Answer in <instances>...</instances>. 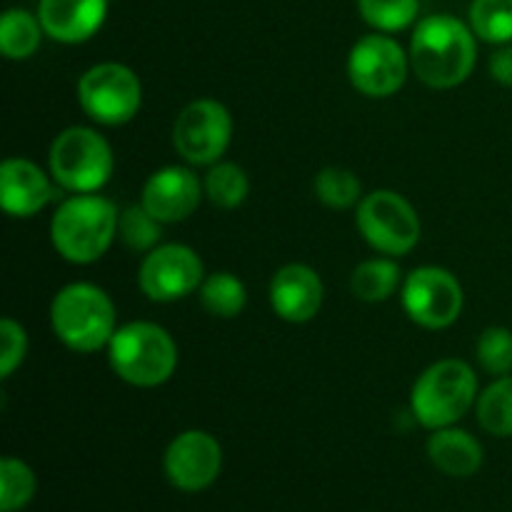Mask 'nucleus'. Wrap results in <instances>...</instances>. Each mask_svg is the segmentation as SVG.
<instances>
[{"instance_id":"obj_1","label":"nucleus","mask_w":512,"mask_h":512,"mask_svg":"<svg viewBox=\"0 0 512 512\" xmlns=\"http://www.w3.org/2000/svg\"><path fill=\"white\" fill-rule=\"evenodd\" d=\"M478 60V35L448 13L420 20L410 38V68L428 88L448 90L470 78Z\"/></svg>"},{"instance_id":"obj_2","label":"nucleus","mask_w":512,"mask_h":512,"mask_svg":"<svg viewBox=\"0 0 512 512\" xmlns=\"http://www.w3.org/2000/svg\"><path fill=\"white\" fill-rule=\"evenodd\" d=\"M120 213L108 198L95 193H75L63 200L50 220V240L63 260L90 265L103 258L118 235Z\"/></svg>"},{"instance_id":"obj_3","label":"nucleus","mask_w":512,"mask_h":512,"mask_svg":"<svg viewBox=\"0 0 512 512\" xmlns=\"http://www.w3.org/2000/svg\"><path fill=\"white\" fill-rule=\"evenodd\" d=\"M50 325L65 348L75 353H98L108 348L115 330V305L93 283H70L50 303Z\"/></svg>"},{"instance_id":"obj_4","label":"nucleus","mask_w":512,"mask_h":512,"mask_svg":"<svg viewBox=\"0 0 512 512\" xmlns=\"http://www.w3.org/2000/svg\"><path fill=\"white\" fill-rule=\"evenodd\" d=\"M113 373L135 388H158L178 368V345L165 328L145 320L125 323L108 343Z\"/></svg>"},{"instance_id":"obj_5","label":"nucleus","mask_w":512,"mask_h":512,"mask_svg":"<svg viewBox=\"0 0 512 512\" xmlns=\"http://www.w3.org/2000/svg\"><path fill=\"white\" fill-rule=\"evenodd\" d=\"M478 403V375L463 360L430 365L413 385L410 410L423 428L440 430L458 423Z\"/></svg>"},{"instance_id":"obj_6","label":"nucleus","mask_w":512,"mask_h":512,"mask_svg":"<svg viewBox=\"0 0 512 512\" xmlns=\"http://www.w3.org/2000/svg\"><path fill=\"white\" fill-rule=\"evenodd\" d=\"M50 175L68 193H98L115 168L108 140L93 128L73 125L55 135L50 145Z\"/></svg>"},{"instance_id":"obj_7","label":"nucleus","mask_w":512,"mask_h":512,"mask_svg":"<svg viewBox=\"0 0 512 512\" xmlns=\"http://www.w3.org/2000/svg\"><path fill=\"white\" fill-rule=\"evenodd\" d=\"M355 223L365 243L388 258L408 255L423 233L415 208L395 190H373L365 195L358 203Z\"/></svg>"},{"instance_id":"obj_8","label":"nucleus","mask_w":512,"mask_h":512,"mask_svg":"<svg viewBox=\"0 0 512 512\" xmlns=\"http://www.w3.org/2000/svg\"><path fill=\"white\" fill-rule=\"evenodd\" d=\"M78 103L100 125H125L143 105L140 78L123 63H98L78 83Z\"/></svg>"},{"instance_id":"obj_9","label":"nucleus","mask_w":512,"mask_h":512,"mask_svg":"<svg viewBox=\"0 0 512 512\" xmlns=\"http://www.w3.org/2000/svg\"><path fill=\"white\" fill-rule=\"evenodd\" d=\"M233 138V118L223 103L213 98L193 100L180 110L173 125V145L190 165H215Z\"/></svg>"},{"instance_id":"obj_10","label":"nucleus","mask_w":512,"mask_h":512,"mask_svg":"<svg viewBox=\"0 0 512 512\" xmlns=\"http://www.w3.org/2000/svg\"><path fill=\"white\" fill-rule=\"evenodd\" d=\"M410 53L385 33L363 35L348 55V78L368 98H390L408 80Z\"/></svg>"},{"instance_id":"obj_11","label":"nucleus","mask_w":512,"mask_h":512,"mask_svg":"<svg viewBox=\"0 0 512 512\" xmlns=\"http://www.w3.org/2000/svg\"><path fill=\"white\" fill-rule=\"evenodd\" d=\"M463 305V285L450 270L423 265L403 280V308L420 328H450L463 313Z\"/></svg>"},{"instance_id":"obj_12","label":"nucleus","mask_w":512,"mask_h":512,"mask_svg":"<svg viewBox=\"0 0 512 512\" xmlns=\"http://www.w3.org/2000/svg\"><path fill=\"white\" fill-rule=\"evenodd\" d=\"M205 268L193 248L180 243L158 245L143 258L138 270V285L153 303H175L200 290Z\"/></svg>"},{"instance_id":"obj_13","label":"nucleus","mask_w":512,"mask_h":512,"mask_svg":"<svg viewBox=\"0 0 512 512\" xmlns=\"http://www.w3.org/2000/svg\"><path fill=\"white\" fill-rule=\"evenodd\" d=\"M163 468L173 488L200 493L218 480L223 470V448L205 430H185L165 450Z\"/></svg>"},{"instance_id":"obj_14","label":"nucleus","mask_w":512,"mask_h":512,"mask_svg":"<svg viewBox=\"0 0 512 512\" xmlns=\"http://www.w3.org/2000/svg\"><path fill=\"white\" fill-rule=\"evenodd\" d=\"M205 188L198 175L183 165L160 168L145 180L140 205L160 223H180L198 210Z\"/></svg>"},{"instance_id":"obj_15","label":"nucleus","mask_w":512,"mask_h":512,"mask_svg":"<svg viewBox=\"0 0 512 512\" xmlns=\"http://www.w3.org/2000/svg\"><path fill=\"white\" fill-rule=\"evenodd\" d=\"M325 285L313 268L303 263L283 265L270 280V305L285 323H308L320 313Z\"/></svg>"},{"instance_id":"obj_16","label":"nucleus","mask_w":512,"mask_h":512,"mask_svg":"<svg viewBox=\"0 0 512 512\" xmlns=\"http://www.w3.org/2000/svg\"><path fill=\"white\" fill-rule=\"evenodd\" d=\"M53 198V185L43 168L28 158H8L0 165V203L13 218H33Z\"/></svg>"},{"instance_id":"obj_17","label":"nucleus","mask_w":512,"mask_h":512,"mask_svg":"<svg viewBox=\"0 0 512 512\" xmlns=\"http://www.w3.org/2000/svg\"><path fill=\"white\" fill-rule=\"evenodd\" d=\"M110 0H40L38 18L48 38L58 43H85L105 23Z\"/></svg>"},{"instance_id":"obj_18","label":"nucleus","mask_w":512,"mask_h":512,"mask_svg":"<svg viewBox=\"0 0 512 512\" xmlns=\"http://www.w3.org/2000/svg\"><path fill=\"white\" fill-rule=\"evenodd\" d=\"M428 458L440 473L450 478H470L483 468V445L475 435L460 428L433 430L428 440Z\"/></svg>"},{"instance_id":"obj_19","label":"nucleus","mask_w":512,"mask_h":512,"mask_svg":"<svg viewBox=\"0 0 512 512\" xmlns=\"http://www.w3.org/2000/svg\"><path fill=\"white\" fill-rule=\"evenodd\" d=\"M45 30L38 15L23 8L5 10L0 18V50L8 60H28L40 48Z\"/></svg>"},{"instance_id":"obj_20","label":"nucleus","mask_w":512,"mask_h":512,"mask_svg":"<svg viewBox=\"0 0 512 512\" xmlns=\"http://www.w3.org/2000/svg\"><path fill=\"white\" fill-rule=\"evenodd\" d=\"M400 268L393 258H373L360 263L350 275V290L365 303H383L400 288Z\"/></svg>"},{"instance_id":"obj_21","label":"nucleus","mask_w":512,"mask_h":512,"mask_svg":"<svg viewBox=\"0 0 512 512\" xmlns=\"http://www.w3.org/2000/svg\"><path fill=\"white\" fill-rule=\"evenodd\" d=\"M478 423L495 438H512V375L495 378L475 403Z\"/></svg>"},{"instance_id":"obj_22","label":"nucleus","mask_w":512,"mask_h":512,"mask_svg":"<svg viewBox=\"0 0 512 512\" xmlns=\"http://www.w3.org/2000/svg\"><path fill=\"white\" fill-rule=\"evenodd\" d=\"M200 303L215 318H235L245 310L248 290H245L243 280L223 270V273L205 275L203 285H200Z\"/></svg>"},{"instance_id":"obj_23","label":"nucleus","mask_w":512,"mask_h":512,"mask_svg":"<svg viewBox=\"0 0 512 512\" xmlns=\"http://www.w3.org/2000/svg\"><path fill=\"white\" fill-rule=\"evenodd\" d=\"M468 18L470 28L483 43H512V0H473Z\"/></svg>"},{"instance_id":"obj_24","label":"nucleus","mask_w":512,"mask_h":512,"mask_svg":"<svg viewBox=\"0 0 512 512\" xmlns=\"http://www.w3.org/2000/svg\"><path fill=\"white\" fill-rule=\"evenodd\" d=\"M205 195L213 205L225 210L238 208L240 203H245L250 193V180L240 165L235 163H215L210 165L208 175L203 180Z\"/></svg>"},{"instance_id":"obj_25","label":"nucleus","mask_w":512,"mask_h":512,"mask_svg":"<svg viewBox=\"0 0 512 512\" xmlns=\"http://www.w3.org/2000/svg\"><path fill=\"white\" fill-rule=\"evenodd\" d=\"M35 490H38V480L28 463L10 455L0 460V512L28 508L30 500L35 498Z\"/></svg>"},{"instance_id":"obj_26","label":"nucleus","mask_w":512,"mask_h":512,"mask_svg":"<svg viewBox=\"0 0 512 512\" xmlns=\"http://www.w3.org/2000/svg\"><path fill=\"white\" fill-rule=\"evenodd\" d=\"M358 13L378 33H398L418 20L420 0H358Z\"/></svg>"},{"instance_id":"obj_27","label":"nucleus","mask_w":512,"mask_h":512,"mask_svg":"<svg viewBox=\"0 0 512 512\" xmlns=\"http://www.w3.org/2000/svg\"><path fill=\"white\" fill-rule=\"evenodd\" d=\"M315 195L323 205L333 210H348L358 205L360 195H363V185H360L358 175L348 168H325L315 175Z\"/></svg>"},{"instance_id":"obj_28","label":"nucleus","mask_w":512,"mask_h":512,"mask_svg":"<svg viewBox=\"0 0 512 512\" xmlns=\"http://www.w3.org/2000/svg\"><path fill=\"white\" fill-rule=\"evenodd\" d=\"M118 233L130 250H135V253H150L153 248H158L163 223L155 220L143 205H130V208H125L120 213Z\"/></svg>"},{"instance_id":"obj_29","label":"nucleus","mask_w":512,"mask_h":512,"mask_svg":"<svg viewBox=\"0 0 512 512\" xmlns=\"http://www.w3.org/2000/svg\"><path fill=\"white\" fill-rule=\"evenodd\" d=\"M478 363L483 365L485 373L503 378L512 373V330L500 328H485L478 340Z\"/></svg>"},{"instance_id":"obj_30","label":"nucleus","mask_w":512,"mask_h":512,"mask_svg":"<svg viewBox=\"0 0 512 512\" xmlns=\"http://www.w3.org/2000/svg\"><path fill=\"white\" fill-rule=\"evenodd\" d=\"M28 353L25 328L13 318L0 320V378H10Z\"/></svg>"},{"instance_id":"obj_31","label":"nucleus","mask_w":512,"mask_h":512,"mask_svg":"<svg viewBox=\"0 0 512 512\" xmlns=\"http://www.w3.org/2000/svg\"><path fill=\"white\" fill-rule=\"evenodd\" d=\"M488 68H490V75H493L495 83L512 88V43L500 45V48L490 55Z\"/></svg>"}]
</instances>
